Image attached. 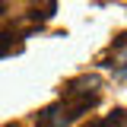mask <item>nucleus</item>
Listing matches in <instances>:
<instances>
[{
	"label": "nucleus",
	"instance_id": "f257e3e1",
	"mask_svg": "<svg viewBox=\"0 0 127 127\" xmlns=\"http://www.w3.org/2000/svg\"><path fill=\"white\" fill-rule=\"evenodd\" d=\"M95 102H98V92H83L79 98H73V95L64 89L61 102L48 105V108L38 114V124L41 127H70L76 118H83L89 108H95Z\"/></svg>",
	"mask_w": 127,
	"mask_h": 127
},
{
	"label": "nucleus",
	"instance_id": "f03ea898",
	"mask_svg": "<svg viewBox=\"0 0 127 127\" xmlns=\"http://www.w3.org/2000/svg\"><path fill=\"white\" fill-rule=\"evenodd\" d=\"M86 127H127V111H111L108 118H102L95 124H86Z\"/></svg>",
	"mask_w": 127,
	"mask_h": 127
}]
</instances>
